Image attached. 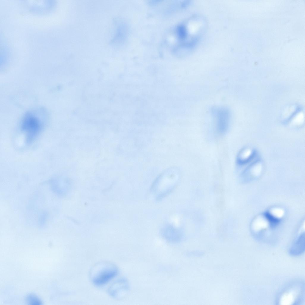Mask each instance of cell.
<instances>
[{
    "label": "cell",
    "mask_w": 305,
    "mask_h": 305,
    "mask_svg": "<svg viewBox=\"0 0 305 305\" xmlns=\"http://www.w3.org/2000/svg\"><path fill=\"white\" fill-rule=\"evenodd\" d=\"M45 111L38 108L28 111L23 116L21 122V129L26 136L27 143L32 142L41 131L46 116Z\"/></svg>",
    "instance_id": "obj_1"
},
{
    "label": "cell",
    "mask_w": 305,
    "mask_h": 305,
    "mask_svg": "<svg viewBox=\"0 0 305 305\" xmlns=\"http://www.w3.org/2000/svg\"><path fill=\"white\" fill-rule=\"evenodd\" d=\"M118 269L114 264L110 262H99L95 264L91 269V279L94 284L103 285L116 276L118 273Z\"/></svg>",
    "instance_id": "obj_2"
},
{
    "label": "cell",
    "mask_w": 305,
    "mask_h": 305,
    "mask_svg": "<svg viewBox=\"0 0 305 305\" xmlns=\"http://www.w3.org/2000/svg\"><path fill=\"white\" fill-rule=\"evenodd\" d=\"M212 113L218 132L220 134L224 133L227 131L229 125L231 118L229 110L224 107H214L212 109Z\"/></svg>",
    "instance_id": "obj_3"
},
{
    "label": "cell",
    "mask_w": 305,
    "mask_h": 305,
    "mask_svg": "<svg viewBox=\"0 0 305 305\" xmlns=\"http://www.w3.org/2000/svg\"><path fill=\"white\" fill-rule=\"evenodd\" d=\"M129 285L127 281L120 278L114 282L110 286L109 293L113 298L119 299L122 298L128 291Z\"/></svg>",
    "instance_id": "obj_4"
},
{
    "label": "cell",
    "mask_w": 305,
    "mask_h": 305,
    "mask_svg": "<svg viewBox=\"0 0 305 305\" xmlns=\"http://www.w3.org/2000/svg\"><path fill=\"white\" fill-rule=\"evenodd\" d=\"M162 234L167 241L175 243L179 241L182 235L180 231L170 225L164 226L161 230Z\"/></svg>",
    "instance_id": "obj_5"
},
{
    "label": "cell",
    "mask_w": 305,
    "mask_h": 305,
    "mask_svg": "<svg viewBox=\"0 0 305 305\" xmlns=\"http://www.w3.org/2000/svg\"><path fill=\"white\" fill-rule=\"evenodd\" d=\"M304 236H300L292 246L289 250L290 254L297 256L302 254L305 250Z\"/></svg>",
    "instance_id": "obj_6"
},
{
    "label": "cell",
    "mask_w": 305,
    "mask_h": 305,
    "mask_svg": "<svg viewBox=\"0 0 305 305\" xmlns=\"http://www.w3.org/2000/svg\"><path fill=\"white\" fill-rule=\"evenodd\" d=\"M27 300L30 304L40 305L42 303L41 301L35 295L30 294L27 297Z\"/></svg>",
    "instance_id": "obj_7"
}]
</instances>
